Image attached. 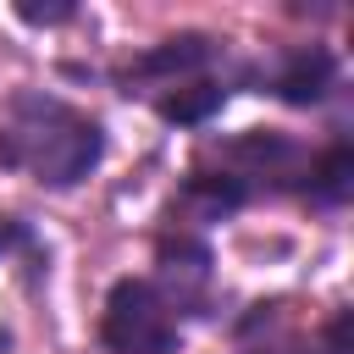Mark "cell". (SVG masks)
Returning <instances> with one entry per match:
<instances>
[{
    "mask_svg": "<svg viewBox=\"0 0 354 354\" xmlns=\"http://www.w3.org/2000/svg\"><path fill=\"white\" fill-rule=\"evenodd\" d=\"M17 249H33V227L17 221V216H0V260L17 254Z\"/></svg>",
    "mask_w": 354,
    "mask_h": 354,
    "instance_id": "ba28073f",
    "label": "cell"
},
{
    "mask_svg": "<svg viewBox=\"0 0 354 354\" xmlns=\"http://www.w3.org/2000/svg\"><path fill=\"white\" fill-rule=\"evenodd\" d=\"M216 55H221V44H216V39H205V33H183V39L155 44L149 55H138V61L127 66V77H183V72L210 66Z\"/></svg>",
    "mask_w": 354,
    "mask_h": 354,
    "instance_id": "277c9868",
    "label": "cell"
},
{
    "mask_svg": "<svg viewBox=\"0 0 354 354\" xmlns=\"http://www.w3.org/2000/svg\"><path fill=\"white\" fill-rule=\"evenodd\" d=\"M0 348H6V332H0Z\"/></svg>",
    "mask_w": 354,
    "mask_h": 354,
    "instance_id": "30bf717a",
    "label": "cell"
},
{
    "mask_svg": "<svg viewBox=\"0 0 354 354\" xmlns=\"http://www.w3.org/2000/svg\"><path fill=\"white\" fill-rule=\"evenodd\" d=\"M332 83H337V61L321 44H304V50L282 55L277 72H271V94L288 100V105H321L332 94Z\"/></svg>",
    "mask_w": 354,
    "mask_h": 354,
    "instance_id": "3957f363",
    "label": "cell"
},
{
    "mask_svg": "<svg viewBox=\"0 0 354 354\" xmlns=\"http://www.w3.org/2000/svg\"><path fill=\"white\" fill-rule=\"evenodd\" d=\"M348 177H354V155H348V144L337 138L326 155H315V160L304 166V194H310L315 205H343V199H348Z\"/></svg>",
    "mask_w": 354,
    "mask_h": 354,
    "instance_id": "8992f818",
    "label": "cell"
},
{
    "mask_svg": "<svg viewBox=\"0 0 354 354\" xmlns=\"http://www.w3.org/2000/svg\"><path fill=\"white\" fill-rule=\"evenodd\" d=\"M221 105H227V88H221V83H188V88H177V94L160 100V116L177 122V127H199V122H210Z\"/></svg>",
    "mask_w": 354,
    "mask_h": 354,
    "instance_id": "52a82bcc",
    "label": "cell"
},
{
    "mask_svg": "<svg viewBox=\"0 0 354 354\" xmlns=\"http://www.w3.org/2000/svg\"><path fill=\"white\" fill-rule=\"evenodd\" d=\"M100 343H105L111 354H177L183 321H177L171 299H166L149 277H122V282H111V293H105Z\"/></svg>",
    "mask_w": 354,
    "mask_h": 354,
    "instance_id": "7a4b0ae2",
    "label": "cell"
},
{
    "mask_svg": "<svg viewBox=\"0 0 354 354\" xmlns=\"http://www.w3.org/2000/svg\"><path fill=\"white\" fill-rule=\"evenodd\" d=\"M249 183L243 177H232V171H194L188 183H183V210H194L199 221H221V216H232L238 205H249Z\"/></svg>",
    "mask_w": 354,
    "mask_h": 354,
    "instance_id": "5b68a950",
    "label": "cell"
},
{
    "mask_svg": "<svg viewBox=\"0 0 354 354\" xmlns=\"http://www.w3.org/2000/svg\"><path fill=\"white\" fill-rule=\"evenodd\" d=\"M105 155V127L50 88H17L0 116V166L28 171L44 188L83 183Z\"/></svg>",
    "mask_w": 354,
    "mask_h": 354,
    "instance_id": "6da1fadb",
    "label": "cell"
},
{
    "mask_svg": "<svg viewBox=\"0 0 354 354\" xmlns=\"http://www.w3.org/2000/svg\"><path fill=\"white\" fill-rule=\"evenodd\" d=\"M17 17H22V22H33V28H50V22L77 17V6H17Z\"/></svg>",
    "mask_w": 354,
    "mask_h": 354,
    "instance_id": "9c48e42d",
    "label": "cell"
}]
</instances>
